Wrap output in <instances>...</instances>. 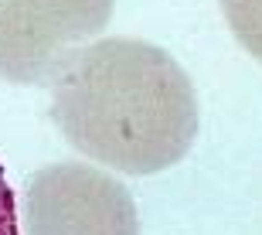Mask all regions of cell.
Wrapping results in <instances>:
<instances>
[{
	"instance_id": "3957f363",
	"label": "cell",
	"mask_w": 262,
	"mask_h": 235,
	"mask_svg": "<svg viewBox=\"0 0 262 235\" xmlns=\"http://www.w3.org/2000/svg\"><path fill=\"white\" fill-rule=\"evenodd\" d=\"M28 235H140L133 195L78 160L41 167L28 181Z\"/></svg>"
},
{
	"instance_id": "6da1fadb",
	"label": "cell",
	"mask_w": 262,
	"mask_h": 235,
	"mask_svg": "<svg viewBox=\"0 0 262 235\" xmlns=\"http://www.w3.org/2000/svg\"><path fill=\"white\" fill-rule=\"evenodd\" d=\"M61 137L123 174H157L184 160L198 137V96L164 48L106 38L68 61L51 86Z\"/></svg>"
},
{
	"instance_id": "277c9868",
	"label": "cell",
	"mask_w": 262,
	"mask_h": 235,
	"mask_svg": "<svg viewBox=\"0 0 262 235\" xmlns=\"http://www.w3.org/2000/svg\"><path fill=\"white\" fill-rule=\"evenodd\" d=\"M218 4L238 45L262 61V0H218Z\"/></svg>"
},
{
	"instance_id": "5b68a950",
	"label": "cell",
	"mask_w": 262,
	"mask_h": 235,
	"mask_svg": "<svg viewBox=\"0 0 262 235\" xmlns=\"http://www.w3.org/2000/svg\"><path fill=\"white\" fill-rule=\"evenodd\" d=\"M0 235H20L17 201H14V191H10L7 177H4V167H0Z\"/></svg>"
},
{
	"instance_id": "7a4b0ae2",
	"label": "cell",
	"mask_w": 262,
	"mask_h": 235,
	"mask_svg": "<svg viewBox=\"0 0 262 235\" xmlns=\"http://www.w3.org/2000/svg\"><path fill=\"white\" fill-rule=\"evenodd\" d=\"M113 10L116 0H0V78L55 86Z\"/></svg>"
}]
</instances>
